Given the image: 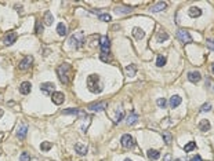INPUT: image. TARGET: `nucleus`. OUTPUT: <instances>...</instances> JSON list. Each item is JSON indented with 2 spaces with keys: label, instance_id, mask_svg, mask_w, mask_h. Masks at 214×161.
Instances as JSON below:
<instances>
[{
  "label": "nucleus",
  "instance_id": "obj_40",
  "mask_svg": "<svg viewBox=\"0 0 214 161\" xmlns=\"http://www.w3.org/2000/svg\"><path fill=\"white\" fill-rule=\"evenodd\" d=\"M207 47L210 48V50H213L214 51V39H207Z\"/></svg>",
  "mask_w": 214,
  "mask_h": 161
},
{
  "label": "nucleus",
  "instance_id": "obj_1",
  "mask_svg": "<svg viewBox=\"0 0 214 161\" xmlns=\"http://www.w3.org/2000/svg\"><path fill=\"white\" fill-rule=\"evenodd\" d=\"M87 88L93 94H100L104 90V84L101 81V77L98 75H90L87 77Z\"/></svg>",
  "mask_w": 214,
  "mask_h": 161
},
{
  "label": "nucleus",
  "instance_id": "obj_3",
  "mask_svg": "<svg viewBox=\"0 0 214 161\" xmlns=\"http://www.w3.org/2000/svg\"><path fill=\"white\" fill-rule=\"evenodd\" d=\"M69 43H71V46L75 47V48H80V47H83V46H84V43H86L84 33H83L82 31L73 33L71 37H69Z\"/></svg>",
  "mask_w": 214,
  "mask_h": 161
},
{
  "label": "nucleus",
  "instance_id": "obj_12",
  "mask_svg": "<svg viewBox=\"0 0 214 161\" xmlns=\"http://www.w3.org/2000/svg\"><path fill=\"white\" fill-rule=\"evenodd\" d=\"M51 99H53V102H54L56 105H61V103H64V100H65V95H64L62 92L56 91L51 95Z\"/></svg>",
  "mask_w": 214,
  "mask_h": 161
},
{
  "label": "nucleus",
  "instance_id": "obj_18",
  "mask_svg": "<svg viewBox=\"0 0 214 161\" xmlns=\"http://www.w3.org/2000/svg\"><path fill=\"white\" fill-rule=\"evenodd\" d=\"M210 128H211V124L209 120H200L199 121V130L202 132H207V131H210Z\"/></svg>",
  "mask_w": 214,
  "mask_h": 161
},
{
  "label": "nucleus",
  "instance_id": "obj_20",
  "mask_svg": "<svg viewBox=\"0 0 214 161\" xmlns=\"http://www.w3.org/2000/svg\"><path fill=\"white\" fill-rule=\"evenodd\" d=\"M133 36H134L137 40H141V39L145 37V32H144V29L138 28V26H135L134 29H133Z\"/></svg>",
  "mask_w": 214,
  "mask_h": 161
},
{
  "label": "nucleus",
  "instance_id": "obj_23",
  "mask_svg": "<svg viewBox=\"0 0 214 161\" xmlns=\"http://www.w3.org/2000/svg\"><path fill=\"white\" fill-rule=\"evenodd\" d=\"M43 21H44V25L50 26V25H53L54 17H53V14H51L50 11H46V13H44V18H43Z\"/></svg>",
  "mask_w": 214,
  "mask_h": 161
},
{
  "label": "nucleus",
  "instance_id": "obj_21",
  "mask_svg": "<svg viewBox=\"0 0 214 161\" xmlns=\"http://www.w3.org/2000/svg\"><path fill=\"white\" fill-rule=\"evenodd\" d=\"M138 114L137 113H134V112H131V114H128L127 116V118H126V123L128 124V125H133V124H135L137 121H138Z\"/></svg>",
  "mask_w": 214,
  "mask_h": 161
},
{
  "label": "nucleus",
  "instance_id": "obj_4",
  "mask_svg": "<svg viewBox=\"0 0 214 161\" xmlns=\"http://www.w3.org/2000/svg\"><path fill=\"white\" fill-rule=\"evenodd\" d=\"M177 39L184 43V44H189L192 43V36L189 35V32L185 31V29H180V31L177 32Z\"/></svg>",
  "mask_w": 214,
  "mask_h": 161
},
{
  "label": "nucleus",
  "instance_id": "obj_16",
  "mask_svg": "<svg viewBox=\"0 0 214 161\" xmlns=\"http://www.w3.org/2000/svg\"><path fill=\"white\" fill-rule=\"evenodd\" d=\"M181 102H183V98H181L180 95H174V96H171V98H170L169 105H170L171 109H174V107L180 106V105H181Z\"/></svg>",
  "mask_w": 214,
  "mask_h": 161
},
{
  "label": "nucleus",
  "instance_id": "obj_28",
  "mask_svg": "<svg viewBox=\"0 0 214 161\" xmlns=\"http://www.w3.org/2000/svg\"><path fill=\"white\" fill-rule=\"evenodd\" d=\"M115 11H116L118 14H130L133 10H131V7H123V6H119Z\"/></svg>",
  "mask_w": 214,
  "mask_h": 161
},
{
  "label": "nucleus",
  "instance_id": "obj_7",
  "mask_svg": "<svg viewBox=\"0 0 214 161\" xmlns=\"http://www.w3.org/2000/svg\"><path fill=\"white\" fill-rule=\"evenodd\" d=\"M40 91L44 95H53L56 92V85H54V83H43L40 85Z\"/></svg>",
  "mask_w": 214,
  "mask_h": 161
},
{
  "label": "nucleus",
  "instance_id": "obj_33",
  "mask_svg": "<svg viewBox=\"0 0 214 161\" xmlns=\"http://www.w3.org/2000/svg\"><path fill=\"white\" fill-rule=\"evenodd\" d=\"M51 147H53L51 142H41V145H40V149H41V152H48V150H50Z\"/></svg>",
  "mask_w": 214,
  "mask_h": 161
},
{
  "label": "nucleus",
  "instance_id": "obj_22",
  "mask_svg": "<svg viewBox=\"0 0 214 161\" xmlns=\"http://www.w3.org/2000/svg\"><path fill=\"white\" fill-rule=\"evenodd\" d=\"M188 14H189V17H192V18H198V17L202 15V10L199 7H191L189 10H188Z\"/></svg>",
  "mask_w": 214,
  "mask_h": 161
},
{
  "label": "nucleus",
  "instance_id": "obj_39",
  "mask_svg": "<svg viewBox=\"0 0 214 161\" xmlns=\"http://www.w3.org/2000/svg\"><path fill=\"white\" fill-rule=\"evenodd\" d=\"M19 160L21 161H31V156L28 153H22L21 156H19Z\"/></svg>",
  "mask_w": 214,
  "mask_h": 161
},
{
  "label": "nucleus",
  "instance_id": "obj_9",
  "mask_svg": "<svg viewBox=\"0 0 214 161\" xmlns=\"http://www.w3.org/2000/svg\"><path fill=\"white\" fill-rule=\"evenodd\" d=\"M17 40V33L15 32H8L7 35L3 37V43L4 46H13Z\"/></svg>",
  "mask_w": 214,
  "mask_h": 161
},
{
  "label": "nucleus",
  "instance_id": "obj_5",
  "mask_svg": "<svg viewBox=\"0 0 214 161\" xmlns=\"http://www.w3.org/2000/svg\"><path fill=\"white\" fill-rule=\"evenodd\" d=\"M120 143H122V146L124 147V149H133L134 147V138L131 136V135H128V134H124L123 136H122V139H120Z\"/></svg>",
  "mask_w": 214,
  "mask_h": 161
},
{
  "label": "nucleus",
  "instance_id": "obj_42",
  "mask_svg": "<svg viewBox=\"0 0 214 161\" xmlns=\"http://www.w3.org/2000/svg\"><path fill=\"white\" fill-rule=\"evenodd\" d=\"M191 161H202V157H200L199 154H196V156H193V157L191 158Z\"/></svg>",
  "mask_w": 214,
  "mask_h": 161
},
{
  "label": "nucleus",
  "instance_id": "obj_17",
  "mask_svg": "<svg viewBox=\"0 0 214 161\" xmlns=\"http://www.w3.org/2000/svg\"><path fill=\"white\" fill-rule=\"evenodd\" d=\"M166 7H167V3H166V1H159V3H156V4H155V6H152L151 11H152V13H160V11H163Z\"/></svg>",
  "mask_w": 214,
  "mask_h": 161
},
{
  "label": "nucleus",
  "instance_id": "obj_8",
  "mask_svg": "<svg viewBox=\"0 0 214 161\" xmlns=\"http://www.w3.org/2000/svg\"><path fill=\"white\" fill-rule=\"evenodd\" d=\"M33 63V57L32 55H26L22 61L19 62V69L21 70H28Z\"/></svg>",
  "mask_w": 214,
  "mask_h": 161
},
{
  "label": "nucleus",
  "instance_id": "obj_44",
  "mask_svg": "<svg viewBox=\"0 0 214 161\" xmlns=\"http://www.w3.org/2000/svg\"><path fill=\"white\" fill-rule=\"evenodd\" d=\"M3 114H4V112H3V109H0V118L3 117Z\"/></svg>",
  "mask_w": 214,
  "mask_h": 161
},
{
  "label": "nucleus",
  "instance_id": "obj_24",
  "mask_svg": "<svg viewBox=\"0 0 214 161\" xmlns=\"http://www.w3.org/2000/svg\"><path fill=\"white\" fill-rule=\"evenodd\" d=\"M146 156H148V158L151 161H156L159 160V157H160V153H159L158 150H148V153H146Z\"/></svg>",
  "mask_w": 214,
  "mask_h": 161
},
{
  "label": "nucleus",
  "instance_id": "obj_14",
  "mask_svg": "<svg viewBox=\"0 0 214 161\" xmlns=\"http://www.w3.org/2000/svg\"><path fill=\"white\" fill-rule=\"evenodd\" d=\"M26 134H28V125L26 124H21L18 127V130H17V136L19 139H25Z\"/></svg>",
  "mask_w": 214,
  "mask_h": 161
},
{
  "label": "nucleus",
  "instance_id": "obj_11",
  "mask_svg": "<svg viewBox=\"0 0 214 161\" xmlns=\"http://www.w3.org/2000/svg\"><path fill=\"white\" fill-rule=\"evenodd\" d=\"M106 106H108L106 102H98V103H91V105L88 106V109L93 110V112H102V110L106 109Z\"/></svg>",
  "mask_w": 214,
  "mask_h": 161
},
{
  "label": "nucleus",
  "instance_id": "obj_2",
  "mask_svg": "<svg viewBox=\"0 0 214 161\" xmlns=\"http://www.w3.org/2000/svg\"><path fill=\"white\" fill-rule=\"evenodd\" d=\"M71 73H72V66L69 63H62L57 68V75L58 79L62 84H69L71 81Z\"/></svg>",
  "mask_w": 214,
  "mask_h": 161
},
{
  "label": "nucleus",
  "instance_id": "obj_26",
  "mask_svg": "<svg viewBox=\"0 0 214 161\" xmlns=\"http://www.w3.org/2000/svg\"><path fill=\"white\" fill-rule=\"evenodd\" d=\"M162 136H163V140H165L166 145H170V143L173 142V135H171V132H169V131H163V132H162Z\"/></svg>",
  "mask_w": 214,
  "mask_h": 161
},
{
  "label": "nucleus",
  "instance_id": "obj_45",
  "mask_svg": "<svg viewBox=\"0 0 214 161\" xmlns=\"http://www.w3.org/2000/svg\"><path fill=\"white\" fill-rule=\"evenodd\" d=\"M211 72H213V73H214V63H213V65H211Z\"/></svg>",
  "mask_w": 214,
  "mask_h": 161
},
{
  "label": "nucleus",
  "instance_id": "obj_48",
  "mask_svg": "<svg viewBox=\"0 0 214 161\" xmlns=\"http://www.w3.org/2000/svg\"><path fill=\"white\" fill-rule=\"evenodd\" d=\"M0 154H1V153H0Z\"/></svg>",
  "mask_w": 214,
  "mask_h": 161
},
{
  "label": "nucleus",
  "instance_id": "obj_37",
  "mask_svg": "<svg viewBox=\"0 0 214 161\" xmlns=\"http://www.w3.org/2000/svg\"><path fill=\"white\" fill-rule=\"evenodd\" d=\"M35 29H36V33H41V32H43V25H41V22H40V21H36Z\"/></svg>",
  "mask_w": 214,
  "mask_h": 161
},
{
  "label": "nucleus",
  "instance_id": "obj_46",
  "mask_svg": "<svg viewBox=\"0 0 214 161\" xmlns=\"http://www.w3.org/2000/svg\"><path fill=\"white\" fill-rule=\"evenodd\" d=\"M174 161H184L183 158H177V160H174Z\"/></svg>",
  "mask_w": 214,
  "mask_h": 161
},
{
  "label": "nucleus",
  "instance_id": "obj_35",
  "mask_svg": "<svg viewBox=\"0 0 214 161\" xmlns=\"http://www.w3.org/2000/svg\"><path fill=\"white\" fill-rule=\"evenodd\" d=\"M123 118H124V112H123V110H118V112H116V120H115V123L116 124L120 123Z\"/></svg>",
  "mask_w": 214,
  "mask_h": 161
},
{
  "label": "nucleus",
  "instance_id": "obj_32",
  "mask_svg": "<svg viewBox=\"0 0 214 161\" xmlns=\"http://www.w3.org/2000/svg\"><path fill=\"white\" fill-rule=\"evenodd\" d=\"M165 65H166V57H163V55H159L158 59H156V66L162 68V66H165Z\"/></svg>",
  "mask_w": 214,
  "mask_h": 161
},
{
  "label": "nucleus",
  "instance_id": "obj_47",
  "mask_svg": "<svg viewBox=\"0 0 214 161\" xmlns=\"http://www.w3.org/2000/svg\"><path fill=\"white\" fill-rule=\"evenodd\" d=\"M124 161H131V160H130V158H126V160H124Z\"/></svg>",
  "mask_w": 214,
  "mask_h": 161
},
{
  "label": "nucleus",
  "instance_id": "obj_6",
  "mask_svg": "<svg viewBox=\"0 0 214 161\" xmlns=\"http://www.w3.org/2000/svg\"><path fill=\"white\" fill-rule=\"evenodd\" d=\"M100 48H101V53H109L111 40L108 36H100Z\"/></svg>",
  "mask_w": 214,
  "mask_h": 161
},
{
  "label": "nucleus",
  "instance_id": "obj_30",
  "mask_svg": "<svg viewBox=\"0 0 214 161\" xmlns=\"http://www.w3.org/2000/svg\"><path fill=\"white\" fill-rule=\"evenodd\" d=\"M57 32H58V35H60V36H65V35H66V26H65L64 23H58V26H57Z\"/></svg>",
  "mask_w": 214,
  "mask_h": 161
},
{
  "label": "nucleus",
  "instance_id": "obj_15",
  "mask_svg": "<svg viewBox=\"0 0 214 161\" xmlns=\"http://www.w3.org/2000/svg\"><path fill=\"white\" fill-rule=\"evenodd\" d=\"M188 80H189L191 83H199L200 80H202V75L199 73V72H189L188 73Z\"/></svg>",
  "mask_w": 214,
  "mask_h": 161
},
{
  "label": "nucleus",
  "instance_id": "obj_38",
  "mask_svg": "<svg viewBox=\"0 0 214 161\" xmlns=\"http://www.w3.org/2000/svg\"><path fill=\"white\" fill-rule=\"evenodd\" d=\"M211 110V103H205L203 106L200 107V112L203 113V112H210Z\"/></svg>",
  "mask_w": 214,
  "mask_h": 161
},
{
  "label": "nucleus",
  "instance_id": "obj_19",
  "mask_svg": "<svg viewBox=\"0 0 214 161\" xmlns=\"http://www.w3.org/2000/svg\"><path fill=\"white\" fill-rule=\"evenodd\" d=\"M75 150H76V153L80 154V156H84V154H87L88 149L86 145H83V143H76L75 145Z\"/></svg>",
  "mask_w": 214,
  "mask_h": 161
},
{
  "label": "nucleus",
  "instance_id": "obj_34",
  "mask_svg": "<svg viewBox=\"0 0 214 161\" xmlns=\"http://www.w3.org/2000/svg\"><path fill=\"white\" fill-rule=\"evenodd\" d=\"M98 19L100 21H104V22H109L112 19V17L109 14H98Z\"/></svg>",
  "mask_w": 214,
  "mask_h": 161
},
{
  "label": "nucleus",
  "instance_id": "obj_31",
  "mask_svg": "<svg viewBox=\"0 0 214 161\" xmlns=\"http://www.w3.org/2000/svg\"><path fill=\"white\" fill-rule=\"evenodd\" d=\"M100 59L102 62H111L112 61V57L109 53H101L100 54Z\"/></svg>",
  "mask_w": 214,
  "mask_h": 161
},
{
  "label": "nucleus",
  "instance_id": "obj_13",
  "mask_svg": "<svg viewBox=\"0 0 214 161\" xmlns=\"http://www.w3.org/2000/svg\"><path fill=\"white\" fill-rule=\"evenodd\" d=\"M32 90V84L29 81H24V83H21L19 84V92L22 94V95H28Z\"/></svg>",
  "mask_w": 214,
  "mask_h": 161
},
{
  "label": "nucleus",
  "instance_id": "obj_43",
  "mask_svg": "<svg viewBox=\"0 0 214 161\" xmlns=\"http://www.w3.org/2000/svg\"><path fill=\"white\" fill-rule=\"evenodd\" d=\"M15 8H17V11H18V13H22V6H19V7L15 6Z\"/></svg>",
  "mask_w": 214,
  "mask_h": 161
},
{
  "label": "nucleus",
  "instance_id": "obj_10",
  "mask_svg": "<svg viewBox=\"0 0 214 161\" xmlns=\"http://www.w3.org/2000/svg\"><path fill=\"white\" fill-rule=\"evenodd\" d=\"M62 114L65 116H78V117H87V114L84 112H82L79 109H66L62 110Z\"/></svg>",
  "mask_w": 214,
  "mask_h": 161
},
{
  "label": "nucleus",
  "instance_id": "obj_27",
  "mask_svg": "<svg viewBox=\"0 0 214 161\" xmlns=\"http://www.w3.org/2000/svg\"><path fill=\"white\" fill-rule=\"evenodd\" d=\"M124 72H126V76L134 77L135 76V72H137V68H135V65H128V66H126Z\"/></svg>",
  "mask_w": 214,
  "mask_h": 161
},
{
  "label": "nucleus",
  "instance_id": "obj_25",
  "mask_svg": "<svg viewBox=\"0 0 214 161\" xmlns=\"http://www.w3.org/2000/svg\"><path fill=\"white\" fill-rule=\"evenodd\" d=\"M169 33L165 31H160L158 33V36H156V40H158V43H163V41H166V40H169Z\"/></svg>",
  "mask_w": 214,
  "mask_h": 161
},
{
  "label": "nucleus",
  "instance_id": "obj_29",
  "mask_svg": "<svg viewBox=\"0 0 214 161\" xmlns=\"http://www.w3.org/2000/svg\"><path fill=\"white\" fill-rule=\"evenodd\" d=\"M193 149H196V143H195V142H189V143H187V145L184 146V152H185V153H189Z\"/></svg>",
  "mask_w": 214,
  "mask_h": 161
},
{
  "label": "nucleus",
  "instance_id": "obj_41",
  "mask_svg": "<svg viewBox=\"0 0 214 161\" xmlns=\"http://www.w3.org/2000/svg\"><path fill=\"white\" fill-rule=\"evenodd\" d=\"M171 160H173V157H171L170 153H167L166 156H165V158H163V161H171Z\"/></svg>",
  "mask_w": 214,
  "mask_h": 161
},
{
  "label": "nucleus",
  "instance_id": "obj_36",
  "mask_svg": "<svg viewBox=\"0 0 214 161\" xmlns=\"http://www.w3.org/2000/svg\"><path fill=\"white\" fill-rule=\"evenodd\" d=\"M156 103H158V106L159 107H162V109H165L167 105V100L165 99V98H159L158 100H156Z\"/></svg>",
  "mask_w": 214,
  "mask_h": 161
}]
</instances>
